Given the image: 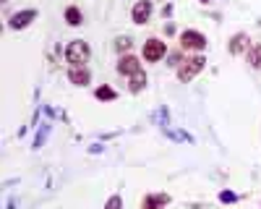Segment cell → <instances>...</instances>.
<instances>
[{"label": "cell", "mask_w": 261, "mask_h": 209, "mask_svg": "<svg viewBox=\"0 0 261 209\" xmlns=\"http://www.w3.org/2000/svg\"><path fill=\"white\" fill-rule=\"evenodd\" d=\"M204 58L201 55H193V58H186L180 66H178V79L183 81V84H188L191 79H196V73H201L204 71Z\"/></svg>", "instance_id": "6da1fadb"}, {"label": "cell", "mask_w": 261, "mask_h": 209, "mask_svg": "<svg viewBox=\"0 0 261 209\" xmlns=\"http://www.w3.org/2000/svg\"><path fill=\"white\" fill-rule=\"evenodd\" d=\"M65 60H68L71 66H86V60H89V45L81 39L71 42L68 50H65Z\"/></svg>", "instance_id": "7a4b0ae2"}, {"label": "cell", "mask_w": 261, "mask_h": 209, "mask_svg": "<svg viewBox=\"0 0 261 209\" xmlns=\"http://www.w3.org/2000/svg\"><path fill=\"white\" fill-rule=\"evenodd\" d=\"M165 53H167V45H165L162 39H157V37L146 39V45H144V60L157 63V60H162V58H165Z\"/></svg>", "instance_id": "3957f363"}, {"label": "cell", "mask_w": 261, "mask_h": 209, "mask_svg": "<svg viewBox=\"0 0 261 209\" xmlns=\"http://www.w3.org/2000/svg\"><path fill=\"white\" fill-rule=\"evenodd\" d=\"M180 47H183V50H204V47H206V37H204L201 32L188 29V32L180 34Z\"/></svg>", "instance_id": "277c9868"}, {"label": "cell", "mask_w": 261, "mask_h": 209, "mask_svg": "<svg viewBox=\"0 0 261 209\" xmlns=\"http://www.w3.org/2000/svg\"><path fill=\"white\" fill-rule=\"evenodd\" d=\"M118 73H123V76H136V73H141V60H139L136 55H125V58H120V63H118Z\"/></svg>", "instance_id": "5b68a950"}, {"label": "cell", "mask_w": 261, "mask_h": 209, "mask_svg": "<svg viewBox=\"0 0 261 209\" xmlns=\"http://www.w3.org/2000/svg\"><path fill=\"white\" fill-rule=\"evenodd\" d=\"M68 81L76 84V87H86V84L92 81V73L86 66H71L68 68Z\"/></svg>", "instance_id": "8992f818"}, {"label": "cell", "mask_w": 261, "mask_h": 209, "mask_svg": "<svg viewBox=\"0 0 261 209\" xmlns=\"http://www.w3.org/2000/svg\"><path fill=\"white\" fill-rule=\"evenodd\" d=\"M149 16H151V3L149 0H139V3L130 8V18H134L136 24H146Z\"/></svg>", "instance_id": "52a82bcc"}, {"label": "cell", "mask_w": 261, "mask_h": 209, "mask_svg": "<svg viewBox=\"0 0 261 209\" xmlns=\"http://www.w3.org/2000/svg\"><path fill=\"white\" fill-rule=\"evenodd\" d=\"M34 18H37V11H34V8H29V11H18V13L11 16V27H13V29H27Z\"/></svg>", "instance_id": "ba28073f"}, {"label": "cell", "mask_w": 261, "mask_h": 209, "mask_svg": "<svg viewBox=\"0 0 261 209\" xmlns=\"http://www.w3.org/2000/svg\"><path fill=\"white\" fill-rule=\"evenodd\" d=\"M167 204H170L167 194H146V199H144V209H162Z\"/></svg>", "instance_id": "9c48e42d"}, {"label": "cell", "mask_w": 261, "mask_h": 209, "mask_svg": "<svg viewBox=\"0 0 261 209\" xmlns=\"http://www.w3.org/2000/svg\"><path fill=\"white\" fill-rule=\"evenodd\" d=\"M246 47H248V34H235L232 39H230V53L232 55H241V53H246Z\"/></svg>", "instance_id": "30bf717a"}, {"label": "cell", "mask_w": 261, "mask_h": 209, "mask_svg": "<svg viewBox=\"0 0 261 209\" xmlns=\"http://www.w3.org/2000/svg\"><path fill=\"white\" fill-rule=\"evenodd\" d=\"M65 21H68L71 27H79L81 21H84V13H81L76 6H71V8H65Z\"/></svg>", "instance_id": "8fae6325"}, {"label": "cell", "mask_w": 261, "mask_h": 209, "mask_svg": "<svg viewBox=\"0 0 261 209\" xmlns=\"http://www.w3.org/2000/svg\"><path fill=\"white\" fill-rule=\"evenodd\" d=\"M144 87H146V73H144V71H141V73H136V76H130V87H128V89L134 92V94H136V92H141Z\"/></svg>", "instance_id": "7c38bea8"}, {"label": "cell", "mask_w": 261, "mask_h": 209, "mask_svg": "<svg viewBox=\"0 0 261 209\" xmlns=\"http://www.w3.org/2000/svg\"><path fill=\"white\" fill-rule=\"evenodd\" d=\"M94 97H97V99H102V102H113V99L118 97V92H115V89H110V87H99V89L94 92Z\"/></svg>", "instance_id": "4fadbf2b"}, {"label": "cell", "mask_w": 261, "mask_h": 209, "mask_svg": "<svg viewBox=\"0 0 261 209\" xmlns=\"http://www.w3.org/2000/svg\"><path fill=\"white\" fill-rule=\"evenodd\" d=\"M248 63H251L253 68H261V45H253L248 50Z\"/></svg>", "instance_id": "5bb4252c"}, {"label": "cell", "mask_w": 261, "mask_h": 209, "mask_svg": "<svg viewBox=\"0 0 261 209\" xmlns=\"http://www.w3.org/2000/svg\"><path fill=\"white\" fill-rule=\"evenodd\" d=\"M105 209H123V199L120 196H110L105 204Z\"/></svg>", "instance_id": "9a60e30c"}, {"label": "cell", "mask_w": 261, "mask_h": 209, "mask_svg": "<svg viewBox=\"0 0 261 209\" xmlns=\"http://www.w3.org/2000/svg\"><path fill=\"white\" fill-rule=\"evenodd\" d=\"M115 47L125 53V50L130 47V39H128V37H118V39H115Z\"/></svg>", "instance_id": "2e32d148"}, {"label": "cell", "mask_w": 261, "mask_h": 209, "mask_svg": "<svg viewBox=\"0 0 261 209\" xmlns=\"http://www.w3.org/2000/svg\"><path fill=\"white\" fill-rule=\"evenodd\" d=\"M235 199H238V196H235L232 191H222V194H220V201H222V204H232Z\"/></svg>", "instance_id": "e0dca14e"}, {"label": "cell", "mask_w": 261, "mask_h": 209, "mask_svg": "<svg viewBox=\"0 0 261 209\" xmlns=\"http://www.w3.org/2000/svg\"><path fill=\"white\" fill-rule=\"evenodd\" d=\"M201 3H209V0H201Z\"/></svg>", "instance_id": "ac0fdd59"}]
</instances>
